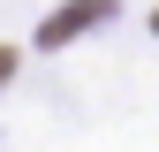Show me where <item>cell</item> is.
<instances>
[{
	"mask_svg": "<svg viewBox=\"0 0 159 152\" xmlns=\"http://www.w3.org/2000/svg\"><path fill=\"white\" fill-rule=\"evenodd\" d=\"M152 31H159V15H152Z\"/></svg>",
	"mask_w": 159,
	"mask_h": 152,
	"instance_id": "3957f363",
	"label": "cell"
},
{
	"mask_svg": "<svg viewBox=\"0 0 159 152\" xmlns=\"http://www.w3.org/2000/svg\"><path fill=\"white\" fill-rule=\"evenodd\" d=\"M8 69H15V53H8V46H0V76H8Z\"/></svg>",
	"mask_w": 159,
	"mask_h": 152,
	"instance_id": "7a4b0ae2",
	"label": "cell"
},
{
	"mask_svg": "<svg viewBox=\"0 0 159 152\" xmlns=\"http://www.w3.org/2000/svg\"><path fill=\"white\" fill-rule=\"evenodd\" d=\"M106 15H114V0H68V8L53 15L46 31H38V46H68L76 31H91V23H106Z\"/></svg>",
	"mask_w": 159,
	"mask_h": 152,
	"instance_id": "6da1fadb",
	"label": "cell"
}]
</instances>
